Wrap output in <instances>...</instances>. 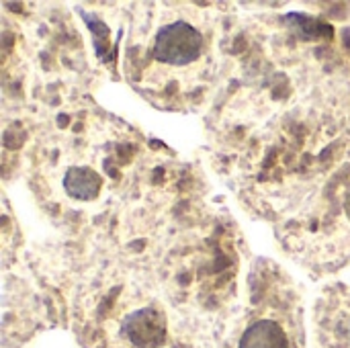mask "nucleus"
Wrapping results in <instances>:
<instances>
[{"label":"nucleus","mask_w":350,"mask_h":348,"mask_svg":"<svg viewBox=\"0 0 350 348\" xmlns=\"http://www.w3.org/2000/svg\"><path fill=\"white\" fill-rule=\"evenodd\" d=\"M203 37L201 33L183 21L162 27L154 41V57L168 66H187L201 55Z\"/></svg>","instance_id":"f257e3e1"},{"label":"nucleus","mask_w":350,"mask_h":348,"mask_svg":"<svg viewBox=\"0 0 350 348\" xmlns=\"http://www.w3.org/2000/svg\"><path fill=\"white\" fill-rule=\"evenodd\" d=\"M123 336L135 348H160L166 343V316L158 308H142L125 318Z\"/></svg>","instance_id":"f03ea898"},{"label":"nucleus","mask_w":350,"mask_h":348,"mask_svg":"<svg viewBox=\"0 0 350 348\" xmlns=\"http://www.w3.org/2000/svg\"><path fill=\"white\" fill-rule=\"evenodd\" d=\"M103 180L96 170L88 166H72L66 170L64 189L76 201H94L100 193Z\"/></svg>","instance_id":"7ed1b4c3"},{"label":"nucleus","mask_w":350,"mask_h":348,"mask_svg":"<svg viewBox=\"0 0 350 348\" xmlns=\"http://www.w3.org/2000/svg\"><path fill=\"white\" fill-rule=\"evenodd\" d=\"M240 348H289L285 330L273 320H258L246 328Z\"/></svg>","instance_id":"20e7f679"},{"label":"nucleus","mask_w":350,"mask_h":348,"mask_svg":"<svg viewBox=\"0 0 350 348\" xmlns=\"http://www.w3.org/2000/svg\"><path fill=\"white\" fill-rule=\"evenodd\" d=\"M347 207H350V195H349V201H347Z\"/></svg>","instance_id":"39448f33"}]
</instances>
